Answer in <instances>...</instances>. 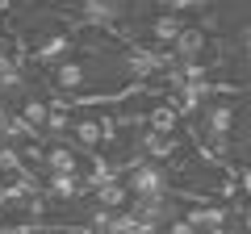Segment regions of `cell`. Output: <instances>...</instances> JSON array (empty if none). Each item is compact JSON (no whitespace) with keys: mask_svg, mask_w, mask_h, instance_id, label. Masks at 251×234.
<instances>
[]
</instances>
